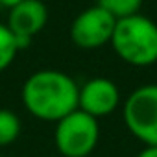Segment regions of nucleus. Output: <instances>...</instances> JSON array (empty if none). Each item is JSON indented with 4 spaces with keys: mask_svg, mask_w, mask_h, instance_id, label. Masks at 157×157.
<instances>
[{
    "mask_svg": "<svg viewBox=\"0 0 157 157\" xmlns=\"http://www.w3.org/2000/svg\"><path fill=\"white\" fill-rule=\"evenodd\" d=\"M137 157H157V146H144L137 153Z\"/></svg>",
    "mask_w": 157,
    "mask_h": 157,
    "instance_id": "obj_11",
    "label": "nucleus"
},
{
    "mask_svg": "<svg viewBox=\"0 0 157 157\" xmlns=\"http://www.w3.org/2000/svg\"><path fill=\"white\" fill-rule=\"evenodd\" d=\"M48 22V8L43 0H22L8 13V28L19 39L32 41Z\"/></svg>",
    "mask_w": 157,
    "mask_h": 157,
    "instance_id": "obj_7",
    "label": "nucleus"
},
{
    "mask_svg": "<svg viewBox=\"0 0 157 157\" xmlns=\"http://www.w3.org/2000/svg\"><path fill=\"white\" fill-rule=\"evenodd\" d=\"M80 87L61 70L44 68L33 72L22 85L21 98L30 115L46 122H59L78 109Z\"/></svg>",
    "mask_w": 157,
    "mask_h": 157,
    "instance_id": "obj_1",
    "label": "nucleus"
},
{
    "mask_svg": "<svg viewBox=\"0 0 157 157\" xmlns=\"http://www.w3.org/2000/svg\"><path fill=\"white\" fill-rule=\"evenodd\" d=\"M144 0H98V6L111 13L117 21L140 13Z\"/></svg>",
    "mask_w": 157,
    "mask_h": 157,
    "instance_id": "obj_10",
    "label": "nucleus"
},
{
    "mask_svg": "<svg viewBox=\"0 0 157 157\" xmlns=\"http://www.w3.org/2000/svg\"><path fill=\"white\" fill-rule=\"evenodd\" d=\"M100 139L98 118L76 109L56 122L54 140L63 157H89Z\"/></svg>",
    "mask_w": 157,
    "mask_h": 157,
    "instance_id": "obj_3",
    "label": "nucleus"
},
{
    "mask_svg": "<svg viewBox=\"0 0 157 157\" xmlns=\"http://www.w3.org/2000/svg\"><path fill=\"white\" fill-rule=\"evenodd\" d=\"M128 131L144 146H157V83L137 87L122 105Z\"/></svg>",
    "mask_w": 157,
    "mask_h": 157,
    "instance_id": "obj_4",
    "label": "nucleus"
},
{
    "mask_svg": "<svg viewBox=\"0 0 157 157\" xmlns=\"http://www.w3.org/2000/svg\"><path fill=\"white\" fill-rule=\"evenodd\" d=\"M120 104V91L117 83L109 78H91L80 87V94H78V109L83 113L102 118L109 117L118 109Z\"/></svg>",
    "mask_w": 157,
    "mask_h": 157,
    "instance_id": "obj_6",
    "label": "nucleus"
},
{
    "mask_svg": "<svg viewBox=\"0 0 157 157\" xmlns=\"http://www.w3.org/2000/svg\"><path fill=\"white\" fill-rule=\"evenodd\" d=\"M21 2H22V0H0V4H2L4 8H8V10H11V8L19 6Z\"/></svg>",
    "mask_w": 157,
    "mask_h": 157,
    "instance_id": "obj_12",
    "label": "nucleus"
},
{
    "mask_svg": "<svg viewBox=\"0 0 157 157\" xmlns=\"http://www.w3.org/2000/svg\"><path fill=\"white\" fill-rule=\"evenodd\" d=\"M117 19L98 4L83 10L70 24V39L83 50H94L111 43Z\"/></svg>",
    "mask_w": 157,
    "mask_h": 157,
    "instance_id": "obj_5",
    "label": "nucleus"
},
{
    "mask_svg": "<svg viewBox=\"0 0 157 157\" xmlns=\"http://www.w3.org/2000/svg\"><path fill=\"white\" fill-rule=\"evenodd\" d=\"M0 157H2V155H0Z\"/></svg>",
    "mask_w": 157,
    "mask_h": 157,
    "instance_id": "obj_13",
    "label": "nucleus"
},
{
    "mask_svg": "<svg viewBox=\"0 0 157 157\" xmlns=\"http://www.w3.org/2000/svg\"><path fill=\"white\" fill-rule=\"evenodd\" d=\"M21 135V118L11 111L2 107L0 109V148L13 144Z\"/></svg>",
    "mask_w": 157,
    "mask_h": 157,
    "instance_id": "obj_8",
    "label": "nucleus"
},
{
    "mask_svg": "<svg viewBox=\"0 0 157 157\" xmlns=\"http://www.w3.org/2000/svg\"><path fill=\"white\" fill-rule=\"evenodd\" d=\"M19 52L21 50H19L17 37L13 35V32L6 24H0V72H4L15 61Z\"/></svg>",
    "mask_w": 157,
    "mask_h": 157,
    "instance_id": "obj_9",
    "label": "nucleus"
},
{
    "mask_svg": "<svg viewBox=\"0 0 157 157\" xmlns=\"http://www.w3.org/2000/svg\"><path fill=\"white\" fill-rule=\"evenodd\" d=\"M109 44L124 63L150 67L157 63V22L140 13L120 19Z\"/></svg>",
    "mask_w": 157,
    "mask_h": 157,
    "instance_id": "obj_2",
    "label": "nucleus"
}]
</instances>
